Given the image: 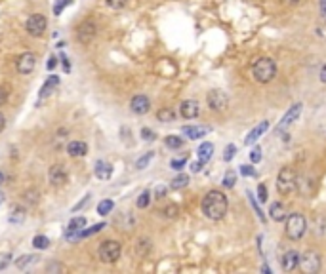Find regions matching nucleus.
<instances>
[{
    "mask_svg": "<svg viewBox=\"0 0 326 274\" xmlns=\"http://www.w3.org/2000/svg\"><path fill=\"white\" fill-rule=\"evenodd\" d=\"M200 210L210 221H222L227 214V210H229V200L222 190H210L202 198Z\"/></svg>",
    "mask_w": 326,
    "mask_h": 274,
    "instance_id": "1",
    "label": "nucleus"
},
{
    "mask_svg": "<svg viewBox=\"0 0 326 274\" xmlns=\"http://www.w3.org/2000/svg\"><path fill=\"white\" fill-rule=\"evenodd\" d=\"M252 77L259 84H269L277 77V63L271 57H259L252 65Z\"/></svg>",
    "mask_w": 326,
    "mask_h": 274,
    "instance_id": "2",
    "label": "nucleus"
},
{
    "mask_svg": "<svg viewBox=\"0 0 326 274\" xmlns=\"http://www.w3.org/2000/svg\"><path fill=\"white\" fill-rule=\"evenodd\" d=\"M296 187H298L296 171L286 166V168H283V170L279 171V175H277V190H279L281 196H288V194H292V192L296 190Z\"/></svg>",
    "mask_w": 326,
    "mask_h": 274,
    "instance_id": "3",
    "label": "nucleus"
},
{
    "mask_svg": "<svg viewBox=\"0 0 326 274\" xmlns=\"http://www.w3.org/2000/svg\"><path fill=\"white\" fill-rule=\"evenodd\" d=\"M305 231H307V223H305V217L301 214L296 212V214H290L286 217V229H284V232H286V236L290 240L298 242L305 234Z\"/></svg>",
    "mask_w": 326,
    "mask_h": 274,
    "instance_id": "4",
    "label": "nucleus"
},
{
    "mask_svg": "<svg viewBox=\"0 0 326 274\" xmlns=\"http://www.w3.org/2000/svg\"><path fill=\"white\" fill-rule=\"evenodd\" d=\"M120 253H122V248L117 240H105L97 249V255L103 263H117L120 259Z\"/></svg>",
    "mask_w": 326,
    "mask_h": 274,
    "instance_id": "5",
    "label": "nucleus"
},
{
    "mask_svg": "<svg viewBox=\"0 0 326 274\" xmlns=\"http://www.w3.org/2000/svg\"><path fill=\"white\" fill-rule=\"evenodd\" d=\"M300 268L305 274H317L320 270V255L317 251H305L303 255H300Z\"/></svg>",
    "mask_w": 326,
    "mask_h": 274,
    "instance_id": "6",
    "label": "nucleus"
},
{
    "mask_svg": "<svg viewBox=\"0 0 326 274\" xmlns=\"http://www.w3.org/2000/svg\"><path fill=\"white\" fill-rule=\"evenodd\" d=\"M46 27H48V21H46V17L42 14H33L25 21V31L31 36H42Z\"/></svg>",
    "mask_w": 326,
    "mask_h": 274,
    "instance_id": "7",
    "label": "nucleus"
},
{
    "mask_svg": "<svg viewBox=\"0 0 326 274\" xmlns=\"http://www.w3.org/2000/svg\"><path fill=\"white\" fill-rule=\"evenodd\" d=\"M95 33H97V27L92 19H86L82 21L77 29V40L80 44H90L95 38Z\"/></svg>",
    "mask_w": 326,
    "mask_h": 274,
    "instance_id": "8",
    "label": "nucleus"
},
{
    "mask_svg": "<svg viewBox=\"0 0 326 274\" xmlns=\"http://www.w3.org/2000/svg\"><path fill=\"white\" fill-rule=\"evenodd\" d=\"M36 67V55H34L33 51H25V53H21L16 61V68L19 75H31Z\"/></svg>",
    "mask_w": 326,
    "mask_h": 274,
    "instance_id": "9",
    "label": "nucleus"
},
{
    "mask_svg": "<svg viewBox=\"0 0 326 274\" xmlns=\"http://www.w3.org/2000/svg\"><path fill=\"white\" fill-rule=\"evenodd\" d=\"M301 109H303V105H301V103H294L290 109L286 111V114L281 118L279 126H277V131L281 133V131H284L288 126H292L294 122H298V118H300V114H301Z\"/></svg>",
    "mask_w": 326,
    "mask_h": 274,
    "instance_id": "10",
    "label": "nucleus"
},
{
    "mask_svg": "<svg viewBox=\"0 0 326 274\" xmlns=\"http://www.w3.org/2000/svg\"><path fill=\"white\" fill-rule=\"evenodd\" d=\"M227 105H229V97H227L225 92H222V90H212V92L208 94V107H210L212 111H215V112L225 111Z\"/></svg>",
    "mask_w": 326,
    "mask_h": 274,
    "instance_id": "11",
    "label": "nucleus"
},
{
    "mask_svg": "<svg viewBox=\"0 0 326 274\" xmlns=\"http://www.w3.org/2000/svg\"><path fill=\"white\" fill-rule=\"evenodd\" d=\"M48 177H50L51 185H65L69 181V171L63 164H56L48 171Z\"/></svg>",
    "mask_w": 326,
    "mask_h": 274,
    "instance_id": "12",
    "label": "nucleus"
},
{
    "mask_svg": "<svg viewBox=\"0 0 326 274\" xmlns=\"http://www.w3.org/2000/svg\"><path fill=\"white\" fill-rule=\"evenodd\" d=\"M151 109V101L147 95H134L130 101V111L134 114H147Z\"/></svg>",
    "mask_w": 326,
    "mask_h": 274,
    "instance_id": "13",
    "label": "nucleus"
},
{
    "mask_svg": "<svg viewBox=\"0 0 326 274\" xmlns=\"http://www.w3.org/2000/svg\"><path fill=\"white\" fill-rule=\"evenodd\" d=\"M180 112L185 120H193L198 116L200 105H198V101H195V99H185V101H181V105H180Z\"/></svg>",
    "mask_w": 326,
    "mask_h": 274,
    "instance_id": "14",
    "label": "nucleus"
},
{
    "mask_svg": "<svg viewBox=\"0 0 326 274\" xmlns=\"http://www.w3.org/2000/svg\"><path fill=\"white\" fill-rule=\"evenodd\" d=\"M298 265H300V253H298L296 249H288V251L283 255V259H281V266H283V270L292 272L294 268H298Z\"/></svg>",
    "mask_w": 326,
    "mask_h": 274,
    "instance_id": "15",
    "label": "nucleus"
},
{
    "mask_svg": "<svg viewBox=\"0 0 326 274\" xmlns=\"http://www.w3.org/2000/svg\"><path fill=\"white\" fill-rule=\"evenodd\" d=\"M267 129H269V120H263V122H259L256 128L252 129L248 135H246V139H244V145H252V143H256L257 139L263 135Z\"/></svg>",
    "mask_w": 326,
    "mask_h": 274,
    "instance_id": "16",
    "label": "nucleus"
},
{
    "mask_svg": "<svg viewBox=\"0 0 326 274\" xmlns=\"http://www.w3.org/2000/svg\"><path fill=\"white\" fill-rule=\"evenodd\" d=\"M67 154L71 158H82L88 154V145L84 141H71L67 145Z\"/></svg>",
    "mask_w": 326,
    "mask_h": 274,
    "instance_id": "17",
    "label": "nucleus"
},
{
    "mask_svg": "<svg viewBox=\"0 0 326 274\" xmlns=\"http://www.w3.org/2000/svg\"><path fill=\"white\" fill-rule=\"evenodd\" d=\"M269 215H271V219L277 223H283L288 215H286V208H284L283 202H273L271 208H269Z\"/></svg>",
    "mask_w": 326,
    "mask_h": 274,
    "instance_id": "18",
    "label": "nucleus"
},
{
    "mask_svg": "<svg viewBox=\"0 0 326 274\" xmlns=\"http://www.w3.org/2000/svg\"><path fill=\"white\" fill-rule=\"evenodd\" d=\"M95 175L99 177L101 181H107L111 179L113 175V166L109 162H105V160H99V162L95 164Z\"/></svg>",
    "mask_w": 326,
    "mask_h": 274,
    "instance_id": "19",
    "label": "nucleus"
},
{
    "mask_svg": "<svg viewBox=\"0 0 326 274\" xmlns=\"http://www.w3.org/2000/svg\"><path fill=\"white\" fill-rule=\"evenodd\" d=\"M198 160L200 162H208L210 158H212V154H214V145L210 143V141H206V143H202V145L198 147Z\"/></svg>",
    "mask_w": 326,
    "mask_h": 274,
    "instance_id": "20",
    "label": "nucleus"
},
{
    "mask_svg": "<svg viewBox=\"0 0 326 274\" xmlns=\"http://www.w3.org/2000/svg\"><path fill=\"white\" fill-rule=\"evenodd\" d=\"M58 84H60V77H56V75H51L46 82H44L42 90H40V97H48V95L58 88Z\"/></svg>",
    "mask_w": 326,
    "mask_h": 274,
    "instance_id": "21",
    "label": "nucleus"
},
{
    "mask_svg": "<svg viewBox=\"0 0 326 274\" xmlns=\"http://www.w3.org/2000/svg\"><path fill=\"white\" fill-rule=\"evenodd\" d=\"M210 129L208 128H198V126H185L183 128V133L189 137V139H200V137H204Z\"/></svg>",
    "mask_w": 326,
    "mask_h": 274,
    "instance_id": "22",
    "label": "nucleus"
},
{
    "mask_svg": "<svg viewBox=\"0 0 326 274\" xmlns=\"http://www.w3.org/2000/svg\"><path fill=\"white\" fill-rule=\"evenodd\" d=\"M156 118H158V122L170 124V122L176 120V112L172 111V109H168V107H164V109H160V111L156 112Z\"/></svg>",
    "mask_w": 326,
    "mask_h": 274,
    "instance_id": "23",
    "label": "nucleus"
},
{
    "mask_svg": "<svg viewBox=\"0 0 326 274\" xmlns=\"http://www.w3.org/2000/svg\"><path fill=\"white\" fill-rule=\"evenodd\" d=\"M189 185V175H185V173H180L178 177H174L170 183V188H174V190H180V188H185Z\"/></svg>",
    "mask_w": 326,
    "mask_h": 274,
    "instance_id": "24",
    "label": "nucleus"
},
{
    "mask_svg": "<svg viewBox=\"0 0 326 274\" xmlns=\"http://www.w3.org/2000/svg\"><path fill=\"white\" fill-rule=\"evenodd\" d=\"M38 198H40V192H38L36 188H29V190H25V192H23V200H25L27 204H31V206L38 204Z\"/></svg>",
    "mask_w": 326,
    "mask_h": 274,
    "instance_id": "25",
    "label": "nucleus"
},
{
    "mask_svg": "<svg viewBox=\"0 0 326 274\" xmlns=\"http://www.w3.org/2000/svg\"><path fill=\"white\" fill-rule=\"evenodd\" d=\"M36 259H38L36 255H23V257H19V259L16 261V266L19 268V270H25L29 265L36 263Z\"/></svg>",
    "mask_w": 326,
    "mask_h": 274,
    "instance_id": "26",
    "label": "nucleus"
},
{
    "mask_svg": "<svg viewBox=\"0 0 326 274\" xmlns=\"http://www.w3.org/2000/svg\"><path fill=\"white\" fill-rule=\"evenodd\" d=\"M149 249H151V240H147V238H141L139 242H137V246H136V253L137 255H147L149 253Z\"/></svg>",
    "mask_w": 326,
    "mask_h": 274,
    "instance_id": "27",
    "label": "nucleus"
},
{
    "mask_svg": "<svg viewBox=\"0 0 326 274\" xmlns=\"http://www.w3.org/2000/svg\"><path fill=\"white\" fill-rule=\"evenodd\" d=\"M113 208H115V202H113V200H101V202H99V206H97V214H99V215L111 214Z\"/></svg>",
    "mask_w": 326,
    "mask_h": 274,
    "instance_id": "28",
    "label": "nucleus"
},
{
    "mask_svg": "<svg viewBox=\"0 0 326 274\" xmlns=\"http://www.w3.org/2000/svg\"><path fill=\"white\" fill-rule=\"evenodd\" d=\"M23 219H25V210L19 208V206L14 208V210H12V215H10V223H21Z\"/></svg>",
    "mask_w": 326,
    "mask_h": 274,
    "instance_id": "29",
    "label": "nucleus"
},
{
    "mask_svg": "<svg viewBox=\"0 0 326 274\" xmlns=\"http://www.w3.org/2000/svg\"><path fill=\"white\" fill-rule=\"evenodd\" d=\"M235 183H237V171L229 170L227 173H225V177H223V187L233 188L235 187Z\"/></svg>",
    "mask_w": 326,
    "mask_h": 274,
    "instance_id": "30",
    "label": "nucleus"
},
{
    "mask_svg": "<svg viewBox=\"0 0 326 274\" xmlns=\"http://www.w3.org/2000/svg\"><path fill=\"white\" fill-rule=\"evenodd\" d=\"M164 143H166V147H170V149H180V147H183V139L178 135H168L164 139Z\"/></svg>",
    "mask_w": 326,
    "mask_h": 274,
    "instance_id": "31",
    "label": "nucleus"
},
{
    "mask_svg": "<svg viewBox=\"0 0 326 274\" xmlns=\"http://www.w3.org/2000/svg\"><path fill=\"white\" fill-rule=\"evenodd\" d=\"M101 229H105V223H97V225H94V227L88 229V231H80L78 232V236H80V238H88V236H92V234H97Z\"/></svg>",
    "mask_w": 326,
    "mask_h": 274,
    "instance_id": "32",
    "label": "nucleus"
},
{
    "mask_svg": "<svg viewBox=\"0 0 326 274\" xmlns=\"http://www.w3.org/2000/svg\"><path fill=\"white\" fill-rule=\"evenodd\" d=\"M33 246L36 249H46L50 246V240L46 238V236H42V234H38V236H34L33 238Z\"/></svg>",
    "mask_w": 326,
    "mask_h": 274,
    "instance_id": "33",
    "label": "nucleus"
},
{
    "mask_svg": "<svg viewBox=\"0 0 326 274\" xmlns=\"http://www.w3.org/2000/svg\"><path fill=\"white\" fill-rule=\"evenodd\" d=\"M153 156H154V153H147V154H143L141 158H137V162H136V168H137V170H145L147 164L153 160Z\"/></svg>",
    "mask_w": 326,
    "mask_h": 274,
    "instance_id": "34",
    "label": "nucleus"
},
{
    "mask_svg": "<svg viewBox=\"0 0 326 274\" xmlns=\"http://www.w3.org/2000/svg\"><path fill=\"white\" fill-rule=\"evenodd\" d=\"M86 227V219L84 217H77V219H73V221L69 223V227L67 229H71V231H77V232H80L82 229Z\"/></svg>",
    "mask_w": 326,
    "mask_h": 274,
    "instance_id": "35",
    "label": "nucleus"
},
{
    "mask_svg": "<svg viewBox=\"0 0 326 274\" xmlns=\"http://www.w3.org/2000/svg\"><path fill=\"white\" fill-rule=\"evenodd\" d=\"M149 202H151V192H149V190H143V192L139 194V198H137V208L143 210V208L149 206Z\"/></svg>",
    "mask_w": 326,
    "mask_h": 274,
    "instance_id": "36",
    "label": "nucleus"
},
{
    "mask_svg": "<svg viewBox=\"0 0 326 274\" xmlns=\"http://www.w3.org/2000/svg\"><path fill=\"white\" fill-rule=\"evenodd\" d=\"M162 214H164V217L174 219V217H178V214H180V208H178L176 204H170V206H166V208H164Z\"/></svg>",
    "mask_w": 326,
    "mask_h": 274,
    "instance_id": "37",
    "label": "nucleus"
},
{
    "mask_svg": "<svg viewBox=\"0 0 326 274\" xmlns=\"http://www.w3.org/2000/svg\"><path fill=\"white\" fill-rule=\"evenodd\" d=\"M128 4V0H105V6L111 10H122Z\"/></svg>",
    "mask_w": 326,
    "mask_h": 274,
    "instance_id": "38",
    "label": "nucleus"
},
{
    "mask_svg": "<svg viewBox=\"0 0 326 274\" xmlns=\"http://www.w3.org/2000/svg\"><path fill=\"white\" fill-rule=\"evenodd\" d=\"M235 153H237V147L227 145V147H225V151H223V160H225V162H231L233 156H235Z\"/></svg>",
    "mask_w": 326,
    "mask_h": 274,
    "instance_id": "39",
    "label": "nucleus"
},
{
    "mask_svg": "<svg viewBox=\"0 0 326 274\" xmlns=\"http://www.w3.org/2000/svg\"><path fill=\"white\" fill-rule=\"evenodd\" d=\"M267 198H269V190H267V187L261 183V185L257 187V200H259V202H267Z\"/></svg>",
    "mask_w": 326,
    "mask_h": 274,
    "instance_id": "40",
    "label": "nucleus"
},
{
    "mask_svg": "<svg viewBox=\"0 0 326 274\" xmlns=\"http://www.w3.org/2000/svg\"><path fill=\"white\" fill-rule=\"evenodd\" d=\"M248 196H250V204H252V208L256 210V214H257V217L261 219V221H265V215H263V212L259 210V206H257V202H256V198L252 196V192H248Z\"/></svg>",
    "mask_w": 326,
    "mask_h": 274,
    "instance_id": "41",
    "label": "nucleus"
},
{
    "mask_svg": "<svg viewBox=\"0 0 326 274\" xmlns=\"http://www.w3.org/2000/svg\"><path fill=\"white\" fill-rule=\"evenodd\" d=\"M250 160H252V164H257L259 160H261V149H259V147H254V149H252V153H250Z\"/></svg>",
    "mask_w": 326,
    "mask_h": 274,
    "instance_id": "42",
    "label": "nucleus"
},
{
    "mask_svg": "<svg viewBox=\"0 0 326 274\" xmlns=\"http://www.w3.org/2000/svg\"><path fill=\"white\" fill-rule=\"evenodd\" d=\"M10 263H12V255L10 253H0V270H4Z\"/></svg>",
    "mask_w": 326,
    "mask_h": 274,
    "instance_id": "43",
    "label": "nucleus"
},
{
    "mask_svg": "<svg viewBox=\"0 0 326 274\" xmlns=\"http://www.w3.org/2000/svg\"><path fill=\"white\" fill-rule=\"evenodd\" d=\"M185 164H187V158H178V160H172V170H183V166H185Z\"/></svg>",
    "mask_w": 326,
    "mask_h": 274,
    "instance_id": "44",
    "label": "nucleus"
},
{
    "mask_svg": "<svg viewBox=\"0 0 326 274\" xmlns=\"http://www.w3.org/2000/svg\"><path fill=\"white\" fill-rule=\"evenodd\" d=\"M166 192H168V187H164V185H158V187L154 188V198H156V200H160V198L166 196Z\"/></svg>",
    "mask_w": 326,
    "mask_h": 274,
    "instance_id": "45",
    "label": "nucleus"
},
{
    "mask_svg": "<svg viewBox=\"0 0 326 274\" xmlns=\"http://www.w3.org/2000/svg\"><path fill=\"white\" fill-rule=\"evenodd\" d=\"M240 173L246 175V177H250V175H256V170H254L252 166H248V164H244V166H240Z\"/></svg>",
    "mask_w": 326,
    "mask_h": 274,
    "instance_id": "46",
    "label": "nucleus"
},
{
    "mask_svg": "<svg viewBox=\"0 0 326 274\" xmlns=\"http://www.w3.org/2000/svg\"><path fill=\"white\" fill-rule=\"evenodd\" d=\"M141 137H143L145 141H154V131H151L149 128H143L141 129Z\"/></svg>",
    "mask_w": 326,
    "mask_h": 274,
    "instance_id": "47",
    "label": "nucleus"
},
{
    "mask_svg": "<svg viewBox=\"0 0 326 274\" xmlns=\"http://www.w3.org/2000/svg\"><path fill=\"white\" fill-rule=\"evenodd\" d=\"M202 166H204V162H200V160H198V162H193L191 164V171H193V173H198V171L202 170Z\"/></svg>",
    "mask_w": 326,
    "mask_h": 274,
    "instance_id": "48",
    "label": "nucleus"
},
{
    "mask_svg": "<svg viewBox=\"0 0 326 274\" xmlns=\"http://www.w3.org/2000/svg\"><path fill=\"white\" fill-rule=\"evenodd\" d=\"M90 198H92V196H90V194H86V196L82 198V200H80V202H78V204L75 206V208H73V212H78V210H80V208H82V206H84L86 202H88V200H90Z\"/></svg>",
    "mask_w": 326,
    "mask_h": 274,
    "instance_id": "49",
    "label": "nucleus"
},
{
    "mask_svg": "<svg viewBox=\"0 0 326 274\" xmlns=\"http://www.w3.org/2000/svg\"><path fill=\"white\" fill-rule=\"evenodd\" d=\"M6 99H8V92H6L4 88H0V107L6 103Z\"/></svg>",
    "mask_w": 326,
    "mask_h": 274,
    "instance_id": "50",
    "label": "nucleus"
},
{
    "mask_svg": "<svg viewBox=\"0 0 326 274\" xmlns=\"http://www.w3.org/2000/svg\"><path fill=\"white\" fill-rule=\"evenodd\" d=\"M4 128H6V116L0 112V133L4 131Z\"/></svg>",
    "mask_w": 326,
    "mask_h": 274,
    "instance_id": "51",
    "label": "nucleus"
},
{
    "mask_svg": "<svg viewBox=\"0 0 326 274\" xmlns=\"http://www.w3.org/2000/svg\"><path fill=\"white\" fill-rule=\"evenodd\" d=\"M320 82L326 84V63L322 65V68H320Z\"/></svg>",
    "mask_w": 326,
    "mask_h": 274,
    "instance_id": "52",
    "label": "nucleus"
},
{
    "mask_svg": "<svg viewBox=\"0 0 326 274\" xmlns=\"http://www.w3.org/2000/svg\"><path fill=\"white\" fill-rule=\"evenodd\" d=\"M320 14L322 17H326V0H320Z\"/></svg>",
    "mask_w": 326,
    "mask_h": 274,
    "instance_id": "53",
    "label": "nucleus"
},
{
    "mask_svg": "<svg viewBox=\"0 0 326 274\" xmlns=\"http://www.w3.org/2000/svg\"><path fill=\"white\" fill-rule=\"evenodd\" d=\"M4 181H6V175H4V171H0V187L4 185Z\"/></svg>",
    "mask_w": 326,
    "mask_h": 274,
    "instance_id": "54",
    "label": "nucleus"
},
{
    "mask_svg": "<svg viewBox=\"0 0 326 274\" xmlns=\"http://www.w3.org/2000/svg\"><path fill=\"white\" fill-rule=\"evenodd\" d=\"M53 67H56V57H51L50 63H48V68H53Z\"/></svg>",
    "mask_w": 326,
    "mask_h": 274,
    "instance_id": "55",
    "label": "nucleus"
},
{
    "mask_svg": "<svg viewBox=\"0 0 326 274\" xmlns=\"http://www.w3.org/2000/svg\"><path fill=\"white\" fill-rule=\"evenodd\" d=\"M261 270H263V272H267V274L271 272V268H269V266H267V265H263V266H261Z\"/></svg>",
    "mask_w": 326,
    "mask_h": 274,
    "instance_id": "56",
    "label": "nucleus"
},
{
    "mask_svg": "<svg viewBox=\"0 0 326 274\" xmlns=\"http://www.w3.org/2000/svg\"><path fill=\"white\" fill-rule=\"evenodd\" d=\"M288 4H296V2H300V0H286Z\"/></svg>",
    "mask_w": 326,
    "mask_h": 274,
    "instance_id": "57",
    "label": "nucleus"
},
{
    "mask_svg": "<svg viewBox=\"0 0 326 274\" xmlns=\"http://www.w3.org/2000/svg\"><path fill=\"white\" fill-rule=\"evenodd\" d=\"M2 202H4V194L0 192V206H2Z\"/></svg>",
    "mask_w": 326,
    "mask_h": 274,
    "instance_id": "58",
    "label": "nucleus"
}]
</instances>
